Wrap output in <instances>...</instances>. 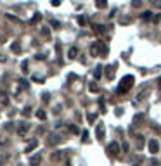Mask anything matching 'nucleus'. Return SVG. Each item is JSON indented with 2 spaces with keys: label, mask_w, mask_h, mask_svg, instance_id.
<instances>
[{
  "label": "nucleus",
  "mask_w": 161,
  "mask_h": 166,
  "mask_svg": "<svg viewBox=\"0 0 161 166\" xmlns=\"http://www.w3.org/2000/svg\"><path fill=\"white\" fill-rule=\"evenodd\" d=\"M134 83H135V78H134V76H130V75L123 76V78H121V81H120L118 88H116V92H118V94H127V92L134 87Z\"/></svg>",
  "instance_id": "f257e3e1"
},
{
  "label": "nucleus",
  "mask_w": 161,
  "mask_h": 166,
  "mask_svg": "<svg viewBox=\"0 0 161 166\" xmlns=\"http://www.w3.org/2000/svg\"><path fill=\"white\" fill-rule=\"evenodd\" d=\"M30 128H31V125L28 123V121H19V125H17V135L19 137H26Z\"/></svg>",
  "instance_id": "f03ea898"
},
{
  "label": "nucleus",
  "mask_w": 161,
  "mask_h": 166,
  "mask_svg": "<svg viewBox=\"0 0 161 166\" xmlns=\"http://www.w3.org/2000/svg\"><path fill=\"white\" fill-rule=\"evenodd\" d=\"M149 152L152 156H156L158 152H159V142H158L156 139H151L149 140Z\"/></svg>",
  "instance_id": "7ed1b4c3"
},
{
  "label": "nucleus",
  "mask_w": 161,
  "mask_h": 166,
  "mask_svg": "<svg viewBox=\"0 0 161 166\" xmlns=\"http://www.w3.org/2000/svg\"><path fill=\"white\" fill-rule=\"evenodd\" d=\"M106 150H107V154H109V156H116L120 152V144H118V142H111V144L107 145Z\"/></svg>",
  "instance_id": "20e7f679"
},
{
  "label": "nucleus",
  "mask_w": 161,
  "mask_h": 166,
  "mask_svg": "<svg viewBox=\"0 0 161 166\" xmlns=\"http://www.w3.org/2000/svg\"><path fill=\"white\" fill-rule=\"evenodd\" d=\"M61 140H63V139H61L57 133H50L47 137V142H45V144H47V145H55V144H59Z\"/></svg>",
  "instance_id": "39448f33"
},
{
  "label": "nucleus",
  "mask_w": 161,
  "mask_h": 166,
  "mask_svg": "<svg viewBox=\"0 0 161 166\" xmlns=\"http://www.w3.org/2000/svg\"><path fill=\"white\" fill-rule=\"evenodd\" d=\"M114 71H116V64H111V66H107V68H106L104 75H106V78H107V80H113Z\"/></svg>",
  "instance_id": "423d86ee"
},
{
  "label": "nucleus",
  "mask_w": 161,
  "mask_h": 166,
  "mask_svg": "<svg viewBox=\"0 0 161 166\" xmlns=\"http://www.w3.org/2000/svg\"><path fill=\"white\" fill-rule=\"evenodd\" d=\"M40 163H42V154H35L30 159V164L31 166H40Z\"/></svg>",
  "instance_id": "0eeeda50"
},
{
  "label": "nucleus",
  "mask_w": 161,
  "mask_h": 166,
  "mask_svg": "<svg viewBox=\"0 0 161 166\" xmlns=\"http://www.w3.org/2000/svg\"><path fill=\"white\" fill-rule=\"evenodd\" d=\"M37 145H38V140H33V142H30V144L26 145V149H24V152H31V150L35 149Z\"/></svg>",
  "instance_id": "6e6552de"
},
{
  "label": "nucleus",
  "mask_w": 161,
  "mask_h": 166,
  "mask_svg": "<svg viewBox=\"0 0 161 166\" xmlns=\"http://www.w3.org/2000/svg\"><path fill=\"white\" fill-rule=\"evenodd\" d=\"M37 118L42 119V121H45V119H47V113H45L43 109H38V111H37Z\"/></svg>",
  "instance_id": "1a4fd4ad"
},
{
  "label": "nucleus",
  "mask_w": 161,
  "mask_h": 166,
  "mask_svg": "<svg viewBox=\"0 0 161 166\" xmlns=\"http://www.w3.org/2000/svg\"><path fill=\"white\" fill-rule=\"evenodd\" d=\"M97 9H106L107 7V0H95Z\"/></svg>",
  "instance_id": "9d476101"
},
{
  "label": "nucleus",
  "mask_w": 161,
  "mask_h": 166,
  "mask_svg": "<svg viewBox=\"0 0 161 166\" xmlns=\"http://www.w3.org/2000/svg\"><path fill=\"white\" fill-rule=\"evenodd\" d=\"M97 139L99 140L104 139V128H102V125H97Z\"/></svg>",
  "instance_id": "9b49d317"
},
{
  "label": "nucleus",
  "mask_w": 161,
  "mask_h": 166,
  "mask_svg": "<svg viewBox=\"0 0 161 166\" xmlns=\"http://www.w3.org/2000/svg\"><path fill=\"white\" fill-rule=\"evenodd\" d=\"M140 17H142L144 21H149V19H152V12H151V11H145V12H142V14H140Z\"/></svg>",
  "instance_id": "f8f14e48"
},
{
  "label": "nucleus",
  "mask_w": 161,
  "mask_h": 166,
  "mask_svg": "<svg viewBox=\"0 0 161 166\" xmlns=\"http://www.w3.org/2000/svg\"><path fill=\"white\" fill-rule=\"evenodd\" d=\"M142 5H144V0H132V7L134 9H140Z\"/></svg>",
  "instance_id": "ddd939ff"
},
{
  "label": "nucleus",
  "mask_w": 161,
  "mask_h": 166,
  "mask_svg": "<svg viewBox=\"0 0 161 166\" xmlns=\"http://www.w3.org/2000/svg\"><path fill=\"white\" fill-rule=\"evenodd\" d=\"M0 102H2V104H9V97H7V94H4V92H0Z\"/></svg>",
  "instance_id": "4468645a"
},
{
  "label": "nucleus",
  "mask_w": 161,
  "mask_h": 166,
  "mask_svg": "<svg viewBox=\"0 0 161 166\" xmlns=\"http://www.w3.org/2000/svg\"><path fill=\"white\" fill-rule=\"evenodd\" d=\"M11 50H12V52H19V50H21V45H19V42H12Z\"/></svg>",
  "instance_id": "2eb2a0df"
},
{
  "label": "nucleus",
  "mask_w": 161,
  "mask_h": 166,
  "mask_svg": "<svg viewBox=\"0 0 161 166\" xmlns=\"http://www.w3.org/2000/svg\"><path fill=\"white\" fill-rule=\"evenodd\" d=\"M76 55H78V48H76V47H71L70 48V57H71V59H75Z\"/></svg>",
  "instance_id": "dca6fc26"
},
{
  "label": "nucleus",
  "mask_w": 161,
  "mask_h": 166,
  "mask_svg": "<svg viewBox=\"0 0 161 166\" xmlns=\"http://www.w3.org/2000/svg\"><path fill=\"white\" fill-rule=\"evenodd\" d=\"M140 121H144V114H142V113H140V114H137V116L134 118V125H139Z\"/></svg>",
  "instance_id": "f3484780"
},
{
  "label": "nucleus",
  "mask_w": 161,
  "mask_h": 166,
  "mask_svg": "<svg viewBox=\"0 0 161 166\" xmlns=\"http://www.w3.org/2000/svg\"><path fill=\"white\" fill-rule=\"evenodd\" d=\"M40 19H42V14H35V16L31 17V24H37V23H40Z\"/></svg>",
  "instance_id": "a211bd4d"
},
{
  "label": "nucleus",
  "mask_w": 161,
  "mask_h": 166,
  "mask_svg": "<svg viewBox=\"0 0 161 166\" xmlns=\"http://www.w3.org/2000/svg\"><path fill=\"white\" fill-rule=\"evenodd\" d=\"M28 66H30V62H28V61H23V64H21V71L23 73H28Z\"/></svg>",
  "instance_id": "6ab92c4d"
},
{
  "label": "nucleus",
  "mask_w": 161,
  "mask_h": 166,
  "mask_svg": "<svg viewBox=\"0 0 161 166\" xmlns=\"http://www.w3.org/2000/svg\"><path fill=\"white\" fill-rule=\"evenodd\" d=\"M81 142H83V144L88 142V132H87V130H83V133H81Z\"/></svg>",
  "instance_id": "aec40b11"
},
{
  "label": "nucleus",
  "mask_w": 161,
  "mask_h": 166,
  "mask_svg": "<svg viewBox=\"0 0 161 166\" xmlns=\"http://www.w3.org/2000/svg\"><path fill=\"white\" fill-rule=\"evenodd\" d=\"M5 17H7V19H11V21H14V23H21V19H19V17H14L12 14H5Z\"/></svg>",
  "instance_id": "412c9836"
},
{
  "label": "nucleus",
  "mask_w": 161,
  "mask_h": 166,
  "mask_svg": "<svg viewBox=\"0 0 161 166\" xmlns=\"http://www.w3.org/2000/svg\"><path fill=\"white\" fill-rule=\"evenodd\" d=\"M95 118H97V114H94V113L87 114V119H88V121H90V123H94V121H95Z\"/></svg>",
  "instance_id": "4be33fe9"
},
{
  "label": "nucleus",
  "mask_w": 161,
  "mask_h": 166,
  "mask_svg": "<svg viewBox=\"0 0 161 166\" xmlns=\"http://www.w3.org/2000/svg\"><path fill=\"white\" fill-rule=\"evenodd\" d=\"M70 132H71V133H78L80 130H78V126H76V125H70Z\"/></svg>",
  "instance_id": "5701e85b"
},
{
  "label": "nucleus",
  "mask_w": 161,
  "mask_h": 166,
  "mask_svg": "<svg viewBox=\"0 0 161 166\" xmlns=\"http://www.w3.org/2000/svg\"><path fill=\"white\" fill-rule=\"evenodd\" d=\"M101 69H102L101 66H97V68H95V71H94V76H95V78H99V76H101Z\"/></svg>",
  "instance_id": "b1692460"
},
{
  "label": "nucleus",
  "mask_w": 161,
  "mask_h": 166,
  "mask_svg": "<svg viewBox=\"0 0 161 166\" xmlns=\"http://www.w3.org/2000/svg\"><path fill=\"white\" fill-rule=\"evenodd\" d=\"M88 88H90V92H99V87H97L95 83H90V87H88Z\"/></svg>",
  "instance_id": "393cba45"
},
{
  "label": "nucleus",
  "mask_w": 161,
  "mask_h": 166,
  "mask_svg": "<svg viewBox=\"0 0 161 166\" xmlns=\"http://www.w3.org/2000/svg\"><path fill=\"white\" fill-rule=\"evenodd\" d=\"M30 113H31V106H26V107H24V111H23V114H24V116H28Z\"/></svg>",
  "instance_id": "a878e982"
},
{
  "label": "nucleus",
  "mask_w": 161,
  "mask_h": 166,
  "mask_svg": "<svg viewBox=\"0 0 161 166\" xmlns=\"http://www.w3.org/2000/svg\"><path fill=\"white\" fill-rule=\"evenodd\" d=\"M95 33H104V26H99V24H95Z\"/></svg>",
  "instance_id": "bb28decb"
},
{
  "label": "nucleus",
  "mask_w": 161,
  "mask_h": 166,
  "mask_svg": "<svg viewBox=\"0 0 161 166\" xmlns=\"http://www.w3.org/2000/svg\"><path fill=\"white\" fill-rule=\"evenodd\" d=\"M5 161H7V157L0 154V166H5Z\"/></svg>",
  "instance_id": "cd10ccee"
},
{
  "label": "nucleus",
  "mask_w": 161,
  "mask_h": 166,
  "mask_svg": "<svg viewBox=\"0 0 161 166\" xmlns=\"http://www.w3.org/2000/svg\"><path fill=\"white\" fill-rule=\"evenodd\" d=\"M152 4H154V7H158L161 11V0H152Z\"/></svg>",
  "instance_id": "c85d7f7f"
},
{
  "label": "nucleus",
  "mask_w": 161,
  "mask_h": 166,
  "mask_svg": "<svg viewBox=\"0 0 161 166\" xmlns=\"http://www.w3.org/2000/svg\"><path fill=\"white\" fill-rule=\"evenodd\" d=\"M50 26H54V28H61V23H59V21H50Z\"/></svg>",
  "instance_id": "c756f323"
},
{
  "label": "nucleus",
  "mask_w": 161,
  "mask_h": 166,
  "mask_svg": "<svg viewBox=\"0 0 161 166\" xmlns=\"http://www.w3.org/2000/svg\"><path fill=\"white\" fill-rule=\"evenodd\" d=\"M19 83H21V88H28V81L26 80H19Z\"/></svg>",
  "instance_id": "7c9ffc66"
},
{
  "label": "nucleus",
  "mask_w": 161,
  "mask_h": 166,
  "mask_svg": "<svg viewBox=\"0 0 161 166\" xmlns=\"http://www.w3.org/2000/svg\"><path fill=\"white\" fill-rule=\"evenodd\" d=\"M78 23H80V24H85V23H87V19H85L83 16H80V17H78Z\"/></svg>",
  "instance_id": "2f4dec72"
},
{
  "label": "nucleus",
  "mask_w": 161,
  "mask_h": 166,
  "mask_svg": "<svg viewBox=\"0 0 161 166\" xmlns=\"http://www.w3.org/2000/svg\"><path fill=\"white\" fill-rule=\"evenodd\" d=\"M42 35H45V37H50V33H48V30H45V28L42 30Z\"/></svg>",
  "instance_id": "473e14b6"
},
{
  "label": "nucleus",
  "mask_w": 161,
  "mask_h": 166,
  "mask_svg": "<svg viewBox=\"0 0 161 166\" xmlns=\"http://www.w3.org/2000/svg\"><path fill=\"white\" fill-rule=\"evenodd\" d=\"M151 166H159V161L152 159V161H151Z\"/></svg>",
  "instance_id": "72a5a7b5"
},
{
  "label": "nucleus",
  "mask_w": 161,
  "mask_h": 166,
  "mask_svg": "<svg viewBox=\"0 0 161 166\" xmlns=\"http://www.w3.org/2000/svg\"><path fill=\"white\" fill-rule=\"evenodd\" d=\"M5 61H7V57L4 55V54H0V62H5Z\"/></svg>",
  "instance_id": "f704fd0d"
},
{
  "label": "nucleus",
  "mask_w": 161,
  "mask_h": 166,
  "mask_svg": "<svg viewBox=\"0 0 161 166\" xmlns=\"http://www.w3.org/2000/svg\"><path fill=\"white\" fill-rule=\"evenodd\" d=\"M59 4H61V0H52V5H54V7H57Z\"/></svg>",
  "instance_id": "c9c22d12"
},
{
  "label": "nucleus",
  "mask_w": 161,
  "mask_h": 166,
  "mask_svg": "<svg viewBox=\"0 0 161 166\" xmlns=\"http://www.w3.org/2000/svg\"><path fill=\"white\" fill-rule=\"evenodd\" d=\"M42 99H43L45 102H48V94H43V95H42Z\"/></svg>",
  "instance_id": "e433bc0d"
},
{
  "label": "nucleus",
  "mask_w": 161,
  "mask_h": 166,
  "mask_svg": "<svg viewBox=\"0 0 161 166\" xmlns=\"http://www.w3.org/2000/svg\"><path fill=\"white\" fill-rule=\"evenodd\" d=\"M152 19H154V21H161V14H159V16H154Z\"/></svg>",
  "instance_id": "4c0bfd02"
},
{
  "label": "nucleus",
  "mask_w": 161,
  "mask_h": 166,
  "mask_svg": "<svg viewBox=\"0 0 161 166\" xmlns=\"http://www.w3.org/2000/svg\"><path fill=\"white\" fill-rule=\"evenodd\" d=\"M135 166H137V164H135Z\"/></svg>",
  "instance_id": "58836bf2"
}]
</instances>
